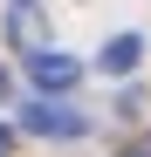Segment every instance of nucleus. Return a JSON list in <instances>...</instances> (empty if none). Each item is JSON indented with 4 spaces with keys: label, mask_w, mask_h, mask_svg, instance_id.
I'll return each instance as SVG.
<instances>
[{
    "label": "nucleus",
    "mask_w": 151,
    "mask_h": 157,
    "mask_svg": "<svg viewBox=\"0 0 151 157\" xmlns=\"http://www.w3.org/2000/svg\"><path fill=\"white\" fill-rule=\"evenodd\" d=\"M7 89H14V82H7V68H0V96H7Z\"/></svg>",
    "instance_id": "nucleus-7"
},
{
    "label": "nucleus",
    "mask_w": 151,
    "mask_h": 157,
    "mask_svg": "<svg viewBox=\"0 0 151 157\" xmlns=\"http://www.w3.org/2000/svg\"><path fill=\"white\" fill-rule=\"evenodd\" d=\"M7 150H14V130H0V157H7Z\"/></svg>",
    "instance_id": "nucleus-5"
},
{
    "label": "nucleus",
    "mask_w": 151,
    "mask_h": 157,
    "mask_svg": "<svg viewBox=\"0 0 151 157\" xmlns=\"http://www.w3.org/2000/svg\"><path fill=\"white\" fill-rule=\"evenodd\" d=\"M137 62H144V34H110L103 55H96L103 75H137Z\"/></svg>",
    "instance_id": "nucleus-3"
},
{
    "label": "nucleus",
    "mask_w": 151,
    "mask_h": 157,
    "mask_svg": "<svg viewBox=\"0 0 151 157\" xmlns=\"http://www.w3.org/2000/svg\"><path fill=\"white\" fill-rule=\"evenodd\" d=\"M124 157H151V144H137V150H124Z\"/></svg>",
    "instance_id": "nucleus-6"
},
{
    "label": "nucleus",
    "mask_w": 151,
    "mask_h": 157,
    "mask_svg": "<svg viewBox=\"0 0 151 157\" xmlns=\"http://www.w3.org/2000/svg\"><path fill=\"white\" fill-rule=\"evenodd\" d=\"M7 41H14V48H41V14H35V0H14V7H7Z\"/></svg>",
    "instance_id": "nucleus-4"
},
{
    "label": "nucleus",
    "mask_w": 151,
    "mask_h": 157,
    "mask_svg": "<svg viewBox=\"0 0 151 157\" xmlns=\"http://www.w3.org/2000/svg\"><path fill=\"white\" fill-rule=\"evenodd\" d=\"M21 62H28V82H35L41 96H62V89H76V82H83V62H76V55H62V48H28Z\"/></svg>",
    "instance_id": "nucleus-1"
},
{
    "label": "nucleus",
    "mask_w": 151,
    "mask_h": 157,
    "mask_svg": "<svg viewBox=\"0 0 151 157\" xmlns=\"http://www.w3.org/2000/svg\"><path fill=\"white\" fill-rule=\"evenodd\" d=\"M21 130H28V137H83L89 116H76L69 102H28V109H21Z\"/></svg>",
    "instance_id": "nucleus-2"
}]
</instances>
